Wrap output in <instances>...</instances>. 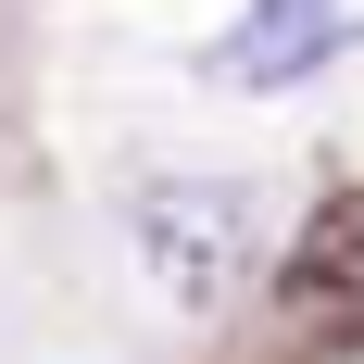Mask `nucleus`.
Wrapping results in <instances>:
<instances>
[{"mask_svg": "<svg viewBox=\"0 0 364 364\" xmlns=\"http://www.w3.org/2000/svg\"><path fill=\"white\" fill-rule=\"evenodd\" d=\"M252 226H264V201L239 176H151L139 188V264H151V289L176 301V314H226L239 301Z\"/></svg>", "mask_w": 364, "mask_h": 364, "instance_id": "obj_1", "label": "nucleus"}, {"mask_svg": "<svg viewBox=\"0 0 364 364\" xmlns=\"http://www.w3.org/2000/svg\"><path fill=\"white\" fill-rule=\"evenodd\" d=\"M364 50V0H252L239 26L214 38V75L226 88H301Z\"/></svg>", "mask_w": 364, "mask_h": 364, "instance_id": "obj_2", "label": "nucleus"}, {"mask_svg": "<svg viewBox=\"0 0 364 364\" xmlns=\"http://www.w3.org/2000/svg\"><path fill=\"white\" fill-rule=\"evenodd\" d=\"M277 301H289V314H364V188H339L327 214L289 239Z\"/></svg>", "mask_w": 364, "mask_h": 364, "instance_id": "obj_3", "label": "nucleus"}]
</instances>
